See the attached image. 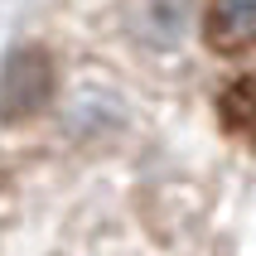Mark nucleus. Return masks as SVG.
I'll return each instance as SVG.
<instances>
[{
	"mask_svg": "<svg viewBox=\"0 0 256 256\" xmlns=\"http://www.w3.org/2000/svg\"><path fill=\"white\" fill-rule=\"evenodd\" d=\"M54 87H58V68L48 48H39V44L10 48L0 63V121L14 126V121L39 116L54 102Z\"/></svg>",
	"mask_w": 256,
	"mask_h": 256,
	"instance_id": "1",
	"label": "nucleus"
},
{
	"mask_svg": "<svg viewBox=\"0 0 256 256\" xmlns=\"http://www.w3.org/2000/svg\"><path fill=\"white\" fill-rule=\"evenodd\" d=\"M218 116L222 126L237 136H256V78H237V82L218 97Z\"/></svg>",
	"mask_w": 256,
	"mask_h": 256,
	"instance_id": "3",
	"label": "nucleus"
},
{
	"mask_svg": "<svg viewBox=\"0 0 256 256\" xmlns=\"http://www.w3.org/2000/svg\"><path fill=\"white\" fill-rule=\"evenodd\" d=\"M203 34L218 54H246L256 48V0H208Z\"/></svg>",
	"mask_w": 256,
	"mask_h": 256,
	"instance_id": "2",
	"label": "nucleus"
}]
</instances>
